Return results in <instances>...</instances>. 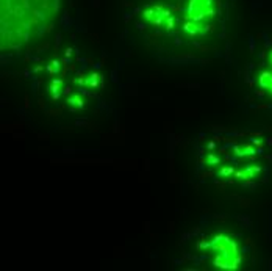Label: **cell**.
I'll return each mask as SVG.
<instances>
[{
	"instance_id": "obj_1",
	"label": "cell",
	"mask_w": 272,
	"mask_h": 271,
	"mask_svg": "<svg viewBox=\"0 0 272 271\" xmlns=\"http://www.w3.org/2000/svg\"><path fill=\"white\" fill-rule=\"evenodd\" d=\"M258 83H260V86L261 88H264V89H269L271 86H272V72H263L260 78H258Z\"/></svg>"
},
{
	"instance_id": "obj_2",
	"label": "cell",
	"mask_w": 272,
	"mask_h": 271,
	"mask_svg": "<svg viewBox=\"0 0 272 271\" xmlns=\"http://www.w3.org/2000/svg\"><path fill=\"white\" fill-rule=\"evenodd\" d=\"M88 83H89L91 86H95V85H97V75H93L89 80H88Z\"/></svg>"
},
{
	"instance_id": "obj_3",
	"label": "cell",
	"mask_w": 272,
	"mask_h": 271,
	"mask_svg": "<svg viewBox=\"0 0 272 271\" xmlns=\"http://www.w3.org/2000/svg\"><path fill=\"white\" fill-rule=\"evenodd\" d=\"M271 66H272V52H271Z\"/></svg>"
},
{
	"instance_id": "obj_4",
	"label": "cell",
	"mask_w": 272,
	"mask_h": 271,
	"mask_svg": "<svg viewBox=\"0 0 272 271\" xmlns=\"http://www.w3.org/2000/svg\"><path fill=\"white\" fill-rule=\"evenodd\" d=\"M269 91H271V94H272V86H271V88H269Z\"/></svg>"
}]
</instances>
